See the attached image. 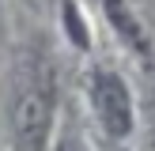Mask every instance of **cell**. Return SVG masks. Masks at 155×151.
<instances>
[{
	"instance_id": "cell-1",
	"label": "cell",
	"mask_w": 155,
	"mask_h": 151,
	"mask_svg": "<svg viewBox=\"0 0 155 151\" xmlns=\"http://www.w3.org/2000/svg\"><path fill=\"white\" fill-rule=\"evenodd\" d=\"M53 113H57V87L45 64H30L23 72L12 98V136L19 151H42L49 143Z\"/></svg>"
},
{
	"instance_id": "cell-2",
	"label": "cell",
	"mask_w": 155,
	"mask_h": 151,
	"mask_svg": "<svg viewBox=\"0 0 155 151\" xmlns=\"http://www.w3.org/2000/svg\"><path fill=\"white\" fill-rule=\"evenodd\" d=\"M91 98H95L98 121L110 136H129L133 132V98L121 76L114 72H95L91 76Z\"/></svg>"
},
{
	"instance_id": "cell-3",
	"label": "cell",
	"mask_w": 155,
	"mask_h": 151,
	"mask_svg": "<svg viewBox=\"0 0 155 151\" xmlns=\"http://www.w3.org/2000/svg\"><path fill=\"white\" fill-rule=\"evenodd\" d=\"M102 4H106V15H110V23L117 27V34L125 38L133 49H148V45H144V30H140V23L129 15V8L121 4V0H102Z\"/></svg>"
},
{
	"instance_id": "cell-5",
	"label": "cell",
	"mask_w": 155,
	"mask_h": 151,
	"mask_svg": "<svg viewBox=\"0 0 155 151\" xmlns=\"http://www.w3.org/2000/svg\"><path fill=\"white\" fill-rule=\"evenodd\" d=\"M57 151H87V147H83V143L76 140L72 132H64V136H61V140H57Z\"/></svg>"
},
{
	"instance_id": "cell-4",
	"label": "cell",
	"mask_w": 155,
	"mask_h": 151,
	"mask_svg": "<svg viewBox=\"0 0 155 151\" xmlns=\"http://www.w3.org/2000/svg\"><path fill=\"white\" fill-rule=\"evenodd\" d=\"M64 19H68V27H72V34H76V42L83 45V42H87V38H83V23H76V8H72V4L64 8Z\"/></svg>"
}]
</instances>
